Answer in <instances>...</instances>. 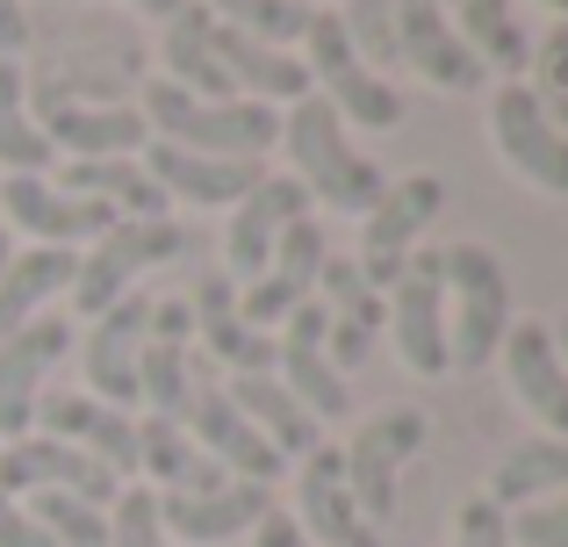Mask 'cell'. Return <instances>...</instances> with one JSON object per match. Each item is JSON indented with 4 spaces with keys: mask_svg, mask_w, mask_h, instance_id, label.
<instances>
[{
    "mask_svg": "<svg viewBox=\"0 0 568 547\" xmlns=\"http://www.w3.org/2000/svg\"><path fill=\"white\" fill-rule=\"evenodd\" d=\"M281 144H288V159H295V181H303L310 195H324L332 210L367 216L388 195V173L346 144V123H338V109L324 94H303V101H295L288 123H281Z\"/></svg>",
    "mask_w": 568,
    "mask_h": 547,
    "instance_id": "cell-2",
    "label": "cell"
},
{
    "mask_svg": "<svg viewBox=\"0 0 568 547\" xmlns=\"http://www.w3.org/2000/svg\"><path fill=\"white\" fill-rule=\"evenodd\" d=\"M417 447H425V411L388 404L382 418H367L361 439L338 454V462H346V490H353V505H361V519L375 526V534L396 519V468L410 462Z\"/></svg>",
    "mask_w": 568,
    "mask_h": 547,
    "instance_id": "cell-7",
    "label": "cell"
},
{
    "mask_svg": "<svg viewBox=\"0 0 568 547\" xmlns=\"http://www.w3.org/2000/svg\"><path fill=\"white\" fill-rule=\"evenodd\" d=\"M274 382H281V389H288L317 425L346 411V375H338L332 353H324V310H317V295H310V303L295 310L288 324H281V338H274Z\"/></svg>",
    "mask_w": 568,
    "mask_h": 547,
    "instance_id": "cell-20",
    "label": "cell"
},
{
    "mask_svg": "<svg viewBox=\"0 0 568 547\" xmlns=\"http://www.w3.org/2000/svg\"><path fill=\"white\" fill-rule=\"evenodd\" d=\"M152 310H159V295H138V288H130L123 303L101 310L94 332H87L80 375H87V389H94L109 411H130V404H138V353H144V332H152Z\"/></svg>",
    "mask_w": 568,
    "mask_h": 547,
    "instance_id": "cell-14",
    "label": "cell"
},
{
    "mask_svg": "<svg viewBox=\"0 0 568 547\" xmlns=\"http://www.w3.org/2000/svg\"><path fill=\"white\" fill-rule=\"evenodd\" d=\"M43 411V439H65V447H80L87 462H101L115 483L138 476V418L130 411H109L94 404V396H51Z\"/></svg>",
    "mask_w": 568,
    "mask_h": 547,
    "instance_id": "cell-24",
    "label": "cell"
},
{
    "mask_svg": "<svg viewBox=\"0 0 568 547\" xmlns=\"http://www.w3.org/2000/svg\"><path fill=\"white\" fill-rule=\"evenodd\" d=\"M252 547H310V540H303V526H295L288 511L274 505V511H266L260 526H252Z\"/></svg>",
    "mask_w": 568,
    "mask_h": 547,
    "instance_id": "cell-45",
    "label": "cell"
},
{
    "mask_svg": "<svg viewBox=\"0 0 568 547\" xmlns=\"http://www.w3.org/2000/svg\"><path fill=\"white\" fill-rule=\"evenodd\" d=\"M144 181L159 195L194 202V210H216V202L237 210L266 181V159H202V152H181V144H144Z\"/></svg>",
    "mask_w": 568,
    "mask_h": 547,
    "instance_id": "cell-22",
    "label": "cell"
},
{
    "mask_svg": "<svg viewBox=\"0 0 568 547\" xmlns=\"http://www.w3.org/2000/svg\"><path fill=\"white\" fill-rule=\"evenodd\" d=\"M388 338H396L403 367L417 382H439L446 375V281H439V245H417L403 260L396 288H388Z\"/></svg>",
    "mask_w": 568,
    "mask_h": 547,
    "instance_id": "cell-6",
    "label": "cell"
},
{
    "mask_svg": "<svg viewBox=\"0 0 568 547\" xmlns=\"http://www.w3.org/2000/svg\"><path fill=\"white\" fill-rule=\"evenodd\" d=\"M324 260H332L324 231L310 224V216H303V224H288V231H281V245H274V260H266V274L252 281V288H237V317H245L252 332L274 338V324H288L295 310L317 295Z\"/></svg>",
    "mask_w": 568,
    "mask_h": 547,
    "instance_id": "cell-12",
    "label": "cell"
},
{
    "mask_svg": "<svg viewBox=\"0 0 568 547\" xmlns=\"http://www.w3.org/2000/svg\"><path fill=\"white\" fill-rule=\"evenodd\" d=\"M8 260H14V245H8V231H0V267H8Z\"/></svg>",
    "mask_w": 568,
    "mask_h": 547,
    "instance_id": "cell-49",
    "label": "cell"
},
{
    "mask_svg": "<svg viewBox=\"0 0 568 547\" xmlns=\"http://www.w3.org/2000/svg\"><path fill=\"white\" fill-rule=\"evenodd\" d=\"M109 547H173L166 534H159V490H115Z\"/></svg>",
    "mask_w": 568,
    "mask_h": 547,
    "instance_id": "cell-41",
    "label": "cell"
},
{
    "mask_svg": "<svg viewBox=\"0 0 568 547\" xmlns=\"http://www.w3.org/2000/svg\"><path fill=\"white\" fill-rule=\"evenodd\" d=\"M568 490V439H526V447L504 454V468L489 476V505L497 511H526L540 497H561Z\"/></svg>",
    "mask_w": 568,
    "mask_h": 547,
    "instance_id": "cell-33",
    "label": "cell"
},
{
    "mask_svg": "<svg viewBox=\"0 0 568 547\" xmlns=\"http://www.w3.org/2000/svg\"><path fill=\"white\" fill-rule=\"evenodd\" d=\"M439 8H446V0H439Z\"/></svg>",
    "mask_w": 568,
    "mask_h": 547,
    "instance_id": "cell-52",
    "label": "cell"
},
{
    "mask_svg": "<svg viewBox=\"0 0 568 547\" xmlns=\"http://www.w3.org/2000/svg\"><path fill=\"white\" fill-rule=\"evenodd\" d=\"M446 547H511V526H504V511L489 505V497H475V505L454 511V534Z\"/></svg>",
    "mask_w": 568,
    "mask_h": 547,
    "instance_id": "cell-43",
    "label": "cell"
},
{
    "mask_svg": "<svg viewBox=\"0 0 568 547\" xmlns=\"http://www.w3.org/2000/svg\"><path fill=\"white\" fill-rule=\"evenodd\" d=\"M187 324L202 332V346L216 353L231 375H274V338L252 332V324L237 317V288L223 274H209L202 288L187 295Z\"/></svg>",
    "mask_w": 568,
    "mask_h": 547,
    "instance_id": "cell-25",
    "label": "cell"
},
{
    "mask_svg": "<svg viewBox=\"0 0 568 547\" xmlns=\"http://www.w3.org/2000/svg\"><path fill=\"white\" fill-rule=\"evenodd\" d=\"M511 547H568V490L561 497H540V505L511 511Z\"/></svg>",
    "mask_w": 568,
    "mask_h": 547,
    "instance_id": "cell-42",
    "label": "cell"
},
{
    "mask_svg": "<svg viewBox=\"0 0 568 547\" xmlns=\"http://www.w3.org/2000/svg\"><path fill=\"white\" fill-rule=\"evenodd\" d=\"M396 65H410L439 94H475L483 87V58L460 43V29H446L439 0H396Z\"/></svg>",
    "mask_w": 568,
    "mask_h": 547,
    "instance_id": "cell-17",
    "label": "cell"
},
{
    "mask_svg": "<svg viewBox=\"0 0 568 547\" xmlns=\"http://www.w3.org/2000/svg\"><path fill=\"white\" fill-rule=\"evenodd\" d=\"M138 468H152L159 490H173V497H209V490H223V483H231L187 439V425H173V418H144L138 425Z\"/></svg>",
    "mask_w": 568,
    "mask_h": 547,
    "instance_id": "cell-31",
    "label": "cell"
},
{
    "mask_svg": "<svg viewBox=\"0 0 568 547\" xmlns=\"http://www.w3.org/2000/svg\"><path fill=\"white\" fill-rule=\"evenodd\" d=\"M130 8H144V14H159V22H173V14H181L187 0H130Z\"/></svg>",
    "mask_w": 568,
    "mask_h": 547,
    "instance_id": "cell-47",
    "label": "cell"
},
{
    "mask_svg": "<svg viewBox=\"0 0 568 547\" xmlns=\"http://www.w3.org/2000/svg\"><path fill=\"white\" fill-rule=\"evenodd\" d=\"M58 188L109 202L115 216H166V195H159V188L144 181V166H130V159H72V166L58 173Z\"/></svg>",
    "mask_w": 568,
    "mask_h": 547,
    "instance_id": "cell-34",
    "label": "cell"
},
{
    "mask_svg": "<svg viewBox=\"0 0 568 547\" xmlns=\"http://www.w3.org/2000/svg\"><path fill=\"white\" fill-rule=\"evenodd\" d=\"M532 101H540V115L568 138V22L547 29L540 58H532Z\"/></svg>",
    "mask_w": 568,
    "mask_h": 547,
    "instance_id": "cell-40",
    "label": "cell"
},
{
    "mask_svg": "<svg viewBox=\"0 0 568 547\" xmlns=\"http://www.w3.org/2000/svg\"><path fill=\"white\" fill-rule=\"evenodd\" d=\"M72 267H80V253H65V245H37V253H14L8 267H0V338L22 332L29 317H43V303L72 288Z\"/></svg>",
    "mask_w": 568,
    "mask_h": 547,
    "instance_id": "cell-32",
    "label": "cell"
},
{
    "mask_svg": "<svg viewBox=\"0 0 568 547\" xmlns=\"http://www.w3.org/2000/svg\"><path fill=\"white\" fill-rule=\"evenodd\" d=\"M266 511H274V490H266V483H237V476L223 483V490H209V497L159 490V534L187 540V547H223V540L252 534Z\"/></svg>",
    "mask_w": 568,
    "mask_h": 547,
    "instance_id": "cell-21",
    "label": "cell"
},
{
    "mask_svg": "<svg viewBox=\"0 0 568 547\" xmlns=\"http://www.w3.org/2000/svg\"><path fill=\"white\" fill-rule=\"evenodd\" d=\"M187 303H159L152 310V332H144L138 353V404H152V418L181 425L187 411Z\"/></svg>",
    "mask_w": 568,
    "mask_h": 547,
    "instance_id": "cell-27",
    "label": "cell"
},
{
    "mask_svg": "<svg viewBox=\"0 0 568 547\" xmlns=\"http://www.w3.org/2000/svg\"><path fill=\"white\" fill-rule=\"evenodd\" d=\"M0 490H8V497L65 490V497H80V505L109 511L123 483H115L101 462H87L80 447H65V439H37V433H29V439H14V447H0Z\"/></svg>",
    "mask_w": 568,
    "mask_h": 547,
    "instance_id": "cell-15",
    "label": "cell"
},
{
    "mask_svg": "<svg viewBox=\"0 0 568 547\" xmlns=\"http://www.w3.org/2000/svg\"><path fill=\"white\" fill-rule=\"evenodd\" d=\"M540 8H555V14H561V22H568V0H540Z\"/></svg>",
    "mask_w": 568,
    "mask_h": 547,
    "instance_id": "cell-50",
    "label": "cell"
},
{
    "mask_svg": "<svg viewBox=\"0 0 568 547\" xmlns=\"http://www.w3.org/2000/svg\"><path fill=\"white\" fill-rule=\"evenodd\" d=\"M144 130L152 144H181V152L202 159H266L281 144V123L266 101H194L173 80L144 87Z\"/></svg>",
    "mask_w": 568,
    "mask_h": 547,
    "instance_id": "cell-1",
    "label": "cell"
},
{
    "mask_svg": "<svg viewBox=\"0 0 568 547\" xmlns=\"http://www.w3.org/2000/svg\"><path fill=\"white\" fill-rule=\"evenodd\" d=\"M216 65L231 72V87H237V101H303V94H317L310 87V65L303 58H288V51H274V43H252V37H237V29H223L216 22Z\"/></svg>",
    "mask_w": 568,
    "mask_h": 547,
    "instance_id": "cell-28",
    "label": "cell"
},
{
    "mask_svg": "<svg viewBox=\"0 0 568 547\" xmlns=\"http://www.w3.org/2000/svg\"><path fill=\"white\" fill-rule=\"evenodd\" d=\"M295 8H317V0H295Z\"/></svg>",
    "mask_w": 568,
    "mask_h": 547,
    "instance_id": "cell-51",
    "label": "cell"
},
{
    "mask_svg": "<svg viewBox=\"0 0 568 547\" xmlns=\"http://www.w3.org/2000/svg\"><path fill=\"white\" fill-rule=\"evenodd\" d=\"M446 210V181L439 173H410V181H388V195L367 210V231H361V281L375 295L396 288V274H403V260H410V245H417V231L432 224V216Z\"/></svg>",
    "mask_w": 568,
    "mask_h": 547,
    "instance_id": "cell-8",
    "label": "cell"
},
{
    "mask_svg": "<svg viewBox=\"0 0 568 547\" xmlns=\"http://www.w3.org/2000/svg\"><path fill=\"white\" fill-rule=\"evenodd\" d=\"M338 29H346L353 58H361L367 72H375V65H396V0H346Z\"/></svg>",
    "mask_w": 568,
    "mask_h": 547,
    "instance_id": "cell-39",
    "label": "cell"
},
{
    "mask_svg": "<svg viewBox=\"0 0 568 547\" xmlns=\"http://www.w3.org/2000/svg\"><path fill=\"white\" fill-rule=\"evenodd\" d=\"M303 43H310V87L324 80V101L338 109V123H361V130H396V123H403L396 87L353 58V43H346V29H338V14L317 8V14H310V29H303Z\"/></svg>",
    "mask_w": 568,
    "mask_h": 547,
    "instance_id": "cell-5",
    "label": "cell"
},
{
    "mask_svg": "<svg viewBox=\"0 0 568 547\" xmlns=\"http://www.w3.org/2000/svg\"><path fill=\"white\" fill-rule=\"evenodd\" d=\"M460 43L483 58V72L497 65L504 80H518V72L532 65V43H526V29H518L511 0H460Z\"/></svg>",
    "mask_w": 568,
    "mask_h": 547,
    "instance_id": "cell-35",
    "label": "cell"
},
{
    "mask_svg": "<svg viewBox=\"0 0 568 547\" xmlns=\"http://www.w3.org/2000/svg\"><path fill=\"white\" fill-rule=\"evenodd\" d=\"M317 310H324V353H332L338 375H353V367L375 361V338H382L388 310H382V295L361 281V267H353V260H324V274H317Z\"/></svg>",
    "mask_w": 568,
    "mask_h": 547,
    "instance_id": "cell-19",
    "label": "cell"
},
{
    "mask_svg": "<svg viewBox=\"0 0 568 547\" xmlns=\"http://www.w3.org/2000/svg\"><path fill=\"white\" fill-rule=\"evenodd\" d=\"M547 338H555V353H561V367H568V317H561V324H547Z\"/></svg>",
    "mask_w": 568,
    "mask_h": 547,
    "instance_id": "cell-48",
    "label": "cell"
},
{
    "mask_svg": "<svg viewBox=\"0 0 568 547\" xmlns=\"http://www.w3.org/2000/svg\"><path fill=\"white\" fill-rule=\"evenodd\" d=\"M43 144L72 159H123V152H144L152 130H144L138 109H51L43 115Z\"/></svg>",
    "mask_w": 568,
    "mask_h": 547,
    "instance_id": "cell-30",
    "label": "cell"
},
{
    "mask_svg": "<svg viewBox=\"0 0 568 547\" xmlns=\"http://www.w3.org/2000/svg\"><path fill=\"white\" fill-rule=\"evenodd\" d=\"M29 43V14H22V0H0V58H14Z\"/></svg>",
    "mask_w": 568,
    "mask_h": 547,
    "instance_id": "cell-46",
    "label": "cell"
},
{
    "mask_svg": "<svg viewBox=\"0 0 568 547\" xmlns=\"http://www.w3.org/2000/svg\"><path fill=\"white\" fill-rule=\"evenodd\" d=\"M181 425H187V439H194V447H202L209 462L223 468V476H237V483H266V490H274L281 454L266 447L260 433H252V425H245V411H237L231 396L216 389V382H194V389H187Z\"/></svg>",
    "mask_w": 568,
    "mask_h": 547,
    "instance_id": "cell-16",
    "label": "cell"
},
{
    "mask_svg": "<svg viewBox=\"0 0 568 547\" xmlns=\"http://www.w3.org/2000/svg\"><path fill=\"white\" fill-rule=\"evenodd\" d=\"M22 511L51 534V547H109V511L80 505V497H65V490H37Z\"/></svg>",
    "mask_w": 568,
    "mask_h": 547,
    "instance_id": "cell-38",
    "label": "cell"
},
{
    "mask_svg": "<svg viewBox=\"0 0 568 547\" xmlns=\"http://www.w3.org/2000/svg\"><path fill=\"white\" fill-rule=\"evenodd\" d=\"M439 281L454 295V332H446V367L475 375L497 361L504 332H511V281L489 245H439Z\"/></svg>",
    "mask_w": 568,
    "mask_h": 547,
    "instance_id": "cell-3",
    "label": "cell"
},
{
    "mask_svg": "<svg viewBox=\"0 0 568 547\" xmlns=\"http://www.w3.org/2000/svg\"><path fill=\"white\" fill-rule=\"evenodd\" d=\"M0 210H8V224L22 231V239L65 245V253L94 245L101 231L115 224V210H109V202H94V195H72V188L43 181V173H8V181H0Z\"/></svg>",
    "mask_w": 568,
    "mask_h": 547,
    "instance_id": "cell-11",
    "label": "cell"
},
{
    "mask_svg": "<svg viewBox=\"0 0 568 547\" xmlns=\"http://www.w3.org/2000/svg\"><path fill=\"white\" fill-rule=\"evenodd\" d=\"M202 8L223 14V29H237V37H252V43H274V51L303 43L310 14H317V8H295V0H202Z\"/></svg>",
    "mask_w": 568,
    "mask_h": 547,
    "instance_id": "cell-37",
    "label": "cell"
},
{
    "mask_svg": "<svg viewBox=\"0 0 568 547\" xmlns=\"http://www.w3.org/2000/svg\"><path fill=\"white\" fill-rule=\"evenodd\" d=\"M58 353H72V324L58 317V310H43V317H29L22 332L0 338V447L29 439L37 404H43V375H51Z\"/></svg>",
    "mask_w": 568,
    "mask_h": 547,
    "instance_id": "cell-10",
    "label": "cell"
},
{
    "mask_svg": "<svg viewBox=\"0 0 568 547\" xmlns=\"http://www.w3.org/2000/svg\"><path fill=\"white\" fill-rule=\"evenodd\" d=\"M295 526H303L310 547H382V534L361 519V505L346 490L338 447L303 454V468H295Z\"/></svg>",
    "mask_w": 568,
    "mask_h": 547,
    "instance_id": "cell-18",
    "label": "cell"
},
{
    "mask_svg": "<svg viewBox=\"0 0 568 547\" xmlns=\"http://www.w3.org/2000/svg\"><path fill=\"white\" fill-rule=\"evenodd\" d=\"M159 65H166V80L194 101H237L231 72L216 65V14H209L202 0H187V8L159 29Z\"/></svg>",
    "mask_w": 568,
    "mask_h": 547,
    "instance_id": "cell-26",
    "label": "cell"
},
{
    "mask_svg": "<svg viewBox=\"0 0 568 547\" xmlns=\"http://www.w3.org/2000/svg\"><path fill=\"white\" fill-rule=\"evenodd\" d=\"M303 216H310V188L266 173V181L231 210V231H223V267H231V274H223V281H231V288H252V281L266 274V260H274L281 231L303 224Z\"/></svg>",
    "mask_w": 568,
    "mask_h": 547,
    "instance_id": "cell-13",
    "label": "cell"
},
{
    "mask_svg": "<svg viewBox=\"0 0 568 547\" xmlns=\"http://www.w3.org/2000/svg\"><path fill=\"white\" fill-rule=\"evenodd\" d=\"M223 396L245 411V425L281 454V462H288V454L303 462V454H317V447H324V425L310 418V411L295 404V396L281 389L274 375H231V389H223Z\"/></svg>",
    "mask_w": 568,
    "mask_h": 547,
    "instance_id": "cell-29",
    "label": "cell"
},
{
    "mask_svg": "<svg viewBox=\"0 0 568 547\" xmlns=\"http://www.w3.org/2000/svg\"><path fill=\"white\" fill-rule=\"evenodd\" d=\"M0 547H51V534H43L22 511V497H8V490H0Z\"/></svg>",
    "mask_w": 568,
    "mask_h": 547,
    "instance_id": "cell-44",
    "label": "cell"
},
{
    "mask_svg": "<svg viewBox=\"0 0 568 547\" xmlns=\"http://www.w3.org/2000/svg\"><path fill=\"white\" fill-rule=\"evenodd\" d=\"M22 94H29L22 58H0V166L8 173H43L51 166V144H43V130L29 123Z\"/></svg>",
    "mask_w": 568,
    "mask_h": 547,
    "instance_id": "cell-36",
    "label": "cell"
},
{
    "mask_svg": "<svg viewBox=\"0 0 568 547\" xmlns=\"http://www.w3.org/2000/svg\"><path fill=\"white\" fill-rule=\"evenodd\" d=\"M489 144L511 173H526L540 195H568V138L540 115L526 80H504L489 94Z\"/></svg>",
    "mask_w": 568,
    "mask_h": 547,
    "instance_id": "cell-9",
    "label": "cell"
},
{
    "mask_svg": "<svg viewBox=\"0 0 568 547\" xmlns=\"http://www.w3.org/2000/svg\"><path fill=\"white\" fill-rule=\"evenodd\" d=\"M181 253H187V231L173 224V216H115V224L80 253L65 295H72L80 317H101V310H115L130 288H138V274L166 267V260H181Z\"/></svg>",
    "mask_w": 568,
    "mask_h": 547,
    "instance_id": "cell-4",
    "label": "cell"
},
{
    "mask_svg": "<svg viewBox=\"0 0 568 547\" xmlns=\"http://www.w3.org/2000/svg\"><path fill=\"white\" fill-rule=\"evenodd\" d=\"M497 353H504V382H511L518 411H532L547 425V439H568V367L555 338H547V324H511Z\"/></svg>",
    "mask_w": 568,
    "mask_h": 547,
    "instance_id": "cell-23",
    "label": "cell"
}]
</instances>
